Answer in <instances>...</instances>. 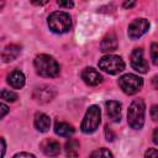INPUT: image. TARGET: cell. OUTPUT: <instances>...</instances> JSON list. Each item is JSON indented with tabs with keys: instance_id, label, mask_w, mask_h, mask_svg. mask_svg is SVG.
<instances>
[{
	"instance_id": "6da1fadb",
	"label": "cell",
	"mask_w": 158,
	"mask_h": 158,
	"mask_svg": "<svg viewBox=\"0 0 158 158\" xmlns=\"http://www.w3.org/2000/svg\"><path fill=\"white\" fill-rule=\"evenodd\" d=\"M36 72L44 78H54L59 74V64L57 60L48 54H38L35 58Z\"/></svg>"
},
{
	"instance_id": "7a4b0ae2",
	"label": "cell",
	"mask_w": 158,
	"mask_h": 158,
	"mask_svg": "<svg viewBox=\"0 0 158 158\" xmlns=\"http://www.w3.org/2000/svg\"><path fill=\"white\" fill-rule=\"evenodd\" d=\"M144 112H146V105L142 99H136L132 101V104L128 107L127 112V122L128 125L135 128L139 130L143 127L144 123Z\"/></svg>"
},
{
	"instance_id": "3957f363",
	"label": "cell",
	"mask_w": 158,
	"mask_h": 158,
	"mask_svg": "<svg viewBox=\"0 0 158 158\" xmlns=\"http://www.w3.org/2000/svg\"><path fill=\"white\" fill-rule=\"evenodd\" d=\"M48 26L56 33H65L72 27V17L68 12L54 11L48 16Z\"/></svg>"
},
{
	"instance_id": "277c9868",
	"label": "cell",
	"mask_w": 158,
	"mask_h": 158,
	"mask_svg": "<svg viewBox=\"0 0 158 158\" xmlns=\"http://www.w3.org/2000/svg\"><path fill=\"white\" fill-rule=\"evenodd\" d=\"M100 117H101V112H100L99 106L91 105L86 110V114L83 118V122L80 126L81 131L84 133H93L100 125Z\"/></svg>"
},
{
	"instance_id": "5b68a950",
	"label": "cell",
	"mask_w": 158,
	"mask_h": 158,
	"mask_svg": "<svg viewBox=\"0 0 158 158\" xmlns=\"http://www.w3.org/2000/svg\"><path fill=\"white\" fill-rule=\"evenodd\" d=\"M118 86L123 93L128 95H133L138 93L143 86V80L138 75L135 74H125L118 78Z\"/></svg>"
},
{
	"instance_id": "8992f818",
	"label": "cell",
	"mask_w": 158,
	"mask_h": 158,
	"mask_svg": "<svg viewBox=\"0 0 158 158\" xmlns=\"http://www.w3.org/2000/svg\"><path fill=\"white\" fill-rule=\"evenodd\" d=\"M99 68L109 74H117L125 69V63L121 57L109 54L99 60Z\"/></svg>"
},
{
	"instance_id": "52a82bcc",
	"label": "cell",
	"mask_w": 158,
	"mask_h": 158,
	"mask_svg": "<svg viewBox=\"0 0 158 158\" xmlns=\"http://www.w3.org/2000/svg\"><path fill=\"white\" fill-rule=\"evenodd\" d=\"M149 28V22L146 19H136L135 21H132L128 26V36L132 40H137L141 36H143Z\"/></svg>"
},
{
	"instance_id": "ba28073f",
	"label": "cell",
	"mask_w": 158,
	"mask_h": 158,
	"mask_svg": "<svg viewBox=\"0 0 158 158\" xmlns=\"http://www.w3.org/2000/svg\"><path fill=\"white\" fill-rule=\"evenodd\" d=\"M131 65L135 70L139 73H146L148 70V63L143 57L142 48H136L131 53Z\"/></svg>"
},
{
	"instance_id": "9c48e42d",
	"label": "cell",
	"mask_w": 158,
	"mask_h": 158,
	"mask_svg": "<svg viewBox=\"0 0 158 158\" xmlns=\"http://www.w3.org/2000/svg\"><path fill=\"white\" fill-rule=\"evenodd\" d=\"M81 79L88 84V85H91V86H95V85H99L101 81H102V75L94 68L91 67H88L85 68L83 72H81Z\"/></svg>"
},
{
	"instance_id": "30bf717a",
	"label": "cell",
	"mask_w": 158,
	"mask_h": 158,
	"mask_svg": "<svg viewBox=\"0 0 158 158\" xmlns=\"http://www.w3.org/2000/svg\"><path fill=\"white\" fill-rule=\"evenodd\" d=\"M41 149L42 152L48 156V157H56L59 154L60 152V146L57 141L52 139V138H47L41 143Z\"/></svg>"
},
{
	"instance_id": "8fae6325",
	"label": "cell",
	"mask_w": 158,
	"mask_h": 158,
	"mask_svg": "<svg viewBox=\"0 0 158 158\" xmlns=\"http://www.w3.org/2000/svg\"><path fill=\"white\" fill-rule=\"evenodd\" d=\"M54 91L48 88V86H42V88H36L33 91V99L38 102H48L53 99Z\"/></svg>"
},
{
	"instance_id": "7c38bea8",
	"label": "cell",
	"mask_w": 158,
	"mask_h": 158,
	"mask_svg": "<svg viewBox=\"0 0 158 158\" xmlns=\"http://www.w3.org/2000/svg\"><path fill=\"white\" fill-rule=\"evenodd\" d=\"M106 111L111 121L118 122L121 120V104L118 101H115V100L106 101Z\"/></svg>"
},
{
	"instance_id": "4fadbf2b",
	"label": "cell",
	"mask_w": 158,
	"mask_h": 158,
	"mask_svg": "<svg viewBox=\"0 0 158 158\" xmlns=\"http://www.w3.org/2000/svg\"><path fill=\"white\" fill-rule=\"evenodd\" d=\"M117 46H118V42H117L116 36L114 33H109L102 38L101 44H100V51L101 52H114L117 49Z\"/></svg>"
},
{
	"instance_id": "5bb4252c",
	"label": "cell",
	"mask_w": 158,
	"mask_h": 158,
	"mask_svg": "<svg viewBox=\"0 0 158 158\" xmlns=\"http://www.w3.org/2000/svg\"><path fill=\"white\" fill-rule=\"evenodd\" d=\"M7 83L14 89H21L25 85V75L22 72L15 69L7 75Z\"/></svg>"
},
{
	"instance_id": "9a60e30c",
	"label": "cell",
	"mask_w": 158,
	"mask_h": 158,
	"mask_svg": "<svg viewBox=\"0 0 158 158\" xmlns=\"http://www.w3.org/2000/svg\"><path fill=\"white\" fill-rule=\"evenodd\" d=\"M35 126L40 132H47L51 126V120L46 114L37 112L35 115Z\"/></svg>"
},
{
	"instance_id": "2e32d148",
	"label": "cell",
	"mask_w": 158,
	"mask_h": 158,
	"mask_svg": "<svg viewBox=\"0 0 158 158\" xmlns=\"http://www.w3.org/2000/svg\"><path fill=\"white\" fill-rule=\"evenodd\" d=\"M20 52H21L20 46H17V44H9V46H6L4 48L2 54H1V58H2L4 62H11V60H14V59L17 58V56L20 54Z\"/></svg>"
},
{
	"instance_id": "e0dca14e",
	"label": "cell",
	"mask_w": 158,
	"mask_h": 158,
	"mask_svg": "<svg viewBox=\"0 0 158 158\" xmlns=\"http://www.w3.org/2000/svg\"><path fill=\"white\" fill-rule=\"evenodd\" d=\"M54 132L60 137H70L74 133V127L67 122H56L54 125Z\"/></svg>"
},
{
	"instance_id": "ac0fdd59",
	"label": "cell",
	"mask_w": 158,
	"mask_h": 158,
	"mask_svg": "<svg viewBox=\"0 0 158 158\" xmlns=\"http://www.w3.org/2000/svg\"><path fill=\"white\" fill-rule=\"evenodd\" d=\"M65 153L69 158H74L78 156L79 153V142L77 139L70 138L69 141H67L65 143Z\"/></svg>"
},
{
	"instance_id": "d6986e66",
	"label": "cell",
	"mask_w": 158,
	"mask_h": 158,
	"mask_svg": "<svg viewBox=\"0 0 158 158\" xmlns=\"http://www.w3.org/2000/svg\"><path fill=\"white\" fill-rule=\"evenodd\" d=\"M89 158H112V154H111V152H110L109 149H106V148H99V149L94 151V152L89 156Z\"/></svg>"
},
{
	"instance_id": "ffe728a7",
	"label": "cell",
	"mask_w": 158,
	"mask_h": 158,
	"mask_svg": "<svg viewBox=\"0 0 158 158\" xmlns=\"http://www.w3.org/2000/svg\"><path fill=\"white\" fill-rule=\"evenodd\" d=\"M1 99H2V100H5V101L14 102V101L17 99V95H16L14 91H10V90L4 89V90L1 91Z\"/></svg>"
},
{
	"instance_id": "44dd1931",
	"label": "cell",
	"mask_w": 158,
	"mask_h": 158,
	"mask_svg": "<svg viewBox=\"0 0 158 158\" xmlns=\"http://www.w3.org/2000/svg\"><path fill=\"white\" fill-rule=\"evenodd\" d=\"M151 58L153 64L158 65V43H152L151 46Z\"/></svg>"
},
{
	"instance_id": "7402d4cb",
	"label": "cell",
	"mask_w": 158,
	"mask_h": 158,
	"mask_svg": "<svg viewBox=\"0 0 158 158\" xmlns=\"http://www.w3.org/2000/svg\"><path fill=\"white\" fill-rule=\"evenodd\" d=\"M144 158H158V151L156 148H148L144 154Z\"/></svg>"
},
{
	"instance_id": "603a6c76",
	"label": "cell",
	"mask_w": 158,
	"mask_h": 158,
	"mask_svg": "<svg viewBox=\"0 0 158 158\" xmlns=\"http://www.w3.org/2000/svg\"><path fill=\"white\" fill-rule=\"evenodd\" d=\"M105 136H106V139L110 142L114 141V138H115V133L111 131V128L109 126H105Z\"/></svg>"
},
{
	"instance_id": "cb8c5ba5",
	"label": "cell",
	"mask_w": 158,
	"mask_h": 158,
	"mask_svg": "<svg viewBox=\"0 0 158 158\" xmlns=\"http://www.w3.org/2000/svg\"><path fill=\"white\" fill-rule=\"evenodd\" d=\"M151 117L153 118V121L158 122V106L157 105L152 106V109H151Z\"/></svg>"
},
{
	"instance_id": "d4e9b609",
	"label": "cell",
	"mask_w": 158,
	"mask_h": 158,
	"mask_svg": "<svg viewBox=\"0 0 158 158\" xmlns=\"http://www.w3.org/2000/svg\"><path fill=\"white\" fill-rule=\"evenodd\" d=\"M12 158H36L33 154H30V153H26V152H22V153H17L15 154Z\"/></svg>"
},
{
	"instance_id": "484cf974",
	"label": "cell",
	"mask_w": 158,
	"mask_h": 158,
	"mask_svg": "<svg viewBox=\"0 0 158 158\" xmlns=\"http://www.w3.org/2000/svg\"><path fill=\"white\" fill-rule=\"evenodd\" d=\"M58 5L69 9V7H73V6H74V2H73V1H65V2H64V1H58Z\"/></svg>"
},
{
	"instance_id": "4316f807",
	"label": "cell",
	"mask_w": 158,
	"mask_h": 158,
	"mask_svg": "<svg viewBox=\"0 0 158 158\" xmlns=\"http://www.w3.org/2000/svg\"><path fill=\"white\" fill-rule=\"evenodd\" d=\"M152 85L154 89H158V74L152 78Z\"/></svg>"
},
{
	"instance_id": "83f0119b",
	"label": "cell",
	"mask_w": 158,
	"mask_h": 158,
	"mask_svg": "<svg viewBox=\"0 0 158 158\" xmlns=\"http://www.w3.org/2000/svg\"><path fill=\"white\" fill-rule=\"evenodd\" d=\"M152 139H153V142H154L156 144H158V128H156V130H154L153 136H152Z\"/></svg>"
},
{
	"instance_id": "f1b7e54d",
	"label": "cell",
	"mask_w": 158,
	"mask_h": 158,
	"mask_svg": "<svg viewBox=\"0 0 158 158\" xmlns=\"http://www.w3.org/2000/svg\"><path fill=\"white\" fill-rule=\"evenodd\" d=\"M1 111H2V112H1V117H4V116L6 115V112L9 111V109H7V106H6L5 104H1Z\"/></svg>"
},
{
	"instance_id": "f546056e",
	"label": "cell",
	"mask_w": 158,
	"mask_h": 158,
	"mask_svg": "<svg viewBox=\"0 0 158 158\" xmlns=\"http://www.w3.org/2000/svg\"><path fill=\"white\" fill-rule=\"evenodd\" d=\"M1 147H2V153H1V157H4V156H5V148H6L4 138H1Z\"/></svg>"
},
{
	"instance_id": "4dcf8cb0",
	"label": "cell",
	"mask_w": 158,
	"mask_h": 158,
	"mask_svg": "<svg viewBox=\"0 0 158 158\" xmlns=\"http://www.w3.org/2000/svg\"><path fill=\"white\" fill-rule=\"evenodd\" d=\"M135 5V2H123V6L125 7H132Z\"/></svg>"
}]
</instances>
